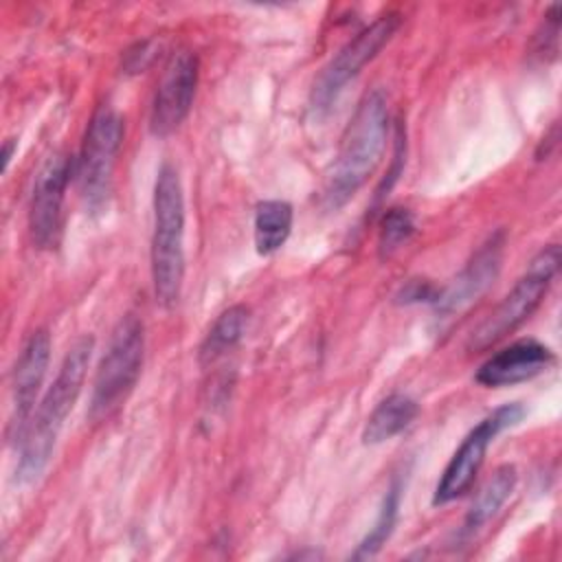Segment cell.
Here are the masks:
<instances>
[{
  "mask_svg": "<svg viewBox=\"0 0 562 562\" xmlns=\"http://www.w3.org/2000/svg\"><path fill=\"white\" fill-rule=\"evenodd\" d=\"M417 413H419V404L411 395L391 393L369 415L362 430V441L367 446H375L393 439L415 422Z\"/></svg>",
  "mask_w": 562,
  "mask_h": 562,
  "instance_id": "15",
  "label": "cell"
},
{
  "mask_svg": "<svg viewBox=\"0 0 562 562\" xmlns=\"http://www.w3.org/2000/svg\"><path fill=\"white\" fill-rule=\"evenodd\" d=\"M389 105L380 90L358 103L342 134L336 160L325 178L321 204L325 211L342 209L375 171L389 138Z\"/></svg>",
  "mask_w": 562,
  "mask_h": 562,
  "instance_id": "2",
  "label": "cell"
},
{
  "mask_svg": "<svg viewBox=\"0 0 562 562\" xmlns=\"http://www.w3.org/2000/svg\"><path fill=\"white\" fill-rule=\"evenodd\" d=\"M525 417V408L518 402H509L492 411L487 417H483L461 441V446L454 450L450 461L446 463L435 494L432 505H448L470 492L474 485V479L485 461V452L492 446V441L507 428L516 426Z\"/></svg>",
  "mask_w": 562,
  "mask_h": 562,
  "instance_id": "8",
  "label": "cell"
},
{
  "mask_svg": "<svg viewBox=\"0 0 562 562\" xmlns=\"http://www.w3.org/2000/svg\"><path fill=\"white\" fill-rule=\"evenodd\" d=\"M560 270V246L549 244L529 261L527 270L496 305V310L483 318V323L470 334L468 351H485L516 331L542 303L551 281Z\"/></svg>",
  "mask_w": 562,
  "mask_h": 562,
  "instance_id": "4",
  "label": "cell"
},
{
  "mask_svg": "<svg viewBox=\"0 0 562 562\" xmlns=\"http://www.w3.org/2000/svg\"><path fill=\"white\" fill-rule=\"evenodd\" d=\"M518 474L516 468L505 463L501 468L494 470V474L485 481V485L479 490L476 498L472 501L463 525L459 529V542H468L470 538H474L494 516L496 512L505 505V501L512 496L514 487H516Z\"/></svg>",
  "mask_w": 562,
  "mask_h": 562,
  "instance_id": "14",
  "label": "cell"
},
{
  "mask_svg": "<svg viewBox=\"0 0 562 562\" xmlns=\"http://www.w3.org/2000/svg\"><path fill=\"white\" fill-rule=\"evenodd\" d=\"M553 351L536 338H520L492 353L479 369L474 380L487 389L514 386L533 380L553 364Z\"/></svg>",
  "mask_w": 562,
  "mask_h": 562,
  "instance_id": "13",
  "label": "cell"
},
{
  "mask_svg": "<svg viewBox=\"0 0 562 562\" xmlns=\"http://www.w3.org/2000/svg\"><path fill=\"white\" fill-rule=\"evenodd\" d=\"M151 281L156 303L173 307L184 281V193L178 169L162 162L154 182Z\"/></svg>",
  "mask_w": 562,
  "mask_h": 562,
  "instance_id": "3",
  "label": "cell"
},
{
  "mask_svg": "<svg viewBox=\"0 0 562 562\" xmlns=\"http://www.w3.org/2000/svg\"><path fill=\"white\" fill-rule=\"evenodd\" d=\"M402 494H404V483L400 476H395L382 496V503H380V509H378V516H375L371 529L367 531V536L360 540V544L351 553L353 560L373 558L384 547V542L391 538L397 516H400Z\"/></svg>",
  "mask_w": 562,
  "mask_h": 562,
  "instance_id": "18",
  "label": "cell"
},
{
  "mask_svg": "<svg viewBox=\"0 0 562 562\" xmlns=\"http://www.w3.org/2000/svg\"><path fill=\"white\" fill-rule=\"evenodd\" d=\"M50 362V336L46 329H35L24 342L13 373H11V406L7 422V437L11 443H20L37 404L40 389Z\"/></svg>",
  "mask_w": 562,
  "mask_h": 562,
  "instance_id": "11",
  "label": "cell"
},
{
  "mask_svg": "<svg viewBox=\"0 0 562 562\" xmlns=\"http://www.w3.org/2000/svg\"><path fill=\"white\" fill-rule=\"evenodd\" d=\"M18 147V143L13 140V138H7L4 140V145H2V173H7V169H9V162H11V158H13V149Z\"/></svg>",
  "mask_w": 562,
  "mask_h": 562,
  "instance_id": "23",
  "label": "cell"
},
{
  "mask_svg": "<svg viewBox=\"0 0 562 562\" xmlns=\"http://www.w3.org/2000/svg\"><path fill=\"white\" fill-rule=\"evenodd\" d=\"M94 349L92 336H79L66 351L59 371L37 404L20 443H18V483H33L46 470L61 426L72 411Z\"/></svg>",
  "mask_w": 562,
  "mask_h": 562,
  "instance_id": "1",
  "label": "cell"
},
{
  "mask_svg": "<svg viewBox=\"0 0 562 562\" xmlns=\"http://www.w3.org/2000/svg\"><path fill=\"white\" fill-rule=\"evenodd\" d=\"M400 29V13L389 11L356 33L321 70L310 92V112L314 119L325 116L345 86L391 42Z\"/></svg>",
  "mask_w": 562,
  "mask_h": 562,
  "instance_id": "7",
  "label": "cell"
},
{
  "mask_svg": "<svg viewBox=\"0 0 562 562\" xmlns=\"http://www.w3.org/2000/svg\"><path fill=\"white\" fill-rule=\"evenodd\" d=\"M437 292L439 290L432 283H428L424 279H411L400 288V292L395 294V301L404 303V305H413V303H430L432 305Z\"/></svg>",
  "mask_w": 562,
  "mask_h": 562,
  "instance_id": "21",
  "label": "cell"
},
{
  "mask_svg": "<svg viewBox=\"0 0 562 562\" xmlns=\"http://www.w3.org/2000/svg\"><path fill=\"white\" fill-rule=\"evenodd\" d=\"M145 358V327L134 314H125L112 329L108 349L99 362L90 395V419L99 422L116 411L138 382Z\"/></svg>",
  "mask_w": 562,
  "mask_h": 562,
  "instance_id": "5",
  "label": "cell"
},
{
  "mask_svg": "<svg viewBox=\"0 0 562 562\" xmlns=\"http://www.w3.org/2000/svg\"><path fill=\"white\" fill-rule=\"evenodd\" d=\"M200 61L191 50H178L169 57L149 110V132L154 136H169L187 119L195 88H198Z\"/></svg>",
  "mask_w": 562,
  "mask_h": 562,
  "instance_id": "10",
  "label": "cell"
},
{
  "mask_svg": "<svg viewBox=\"0 0 562 562\" xmlns=\"http://www.w3.org/2000/svg\"><path fill=\"white\" fill-rule=\"evenodd\" d=\"M415 215L408 209L393 206L382 215L380 222V237H378V250L380 257H391L397 252L413 235H415Z\"/></svg>",
  "mask_w": 562,
  "mask_h": 562,
  "instance_id": "19",
  "label": "cell"
},
{
  "mask_svg": "<svg viewBox=\"0 0 562 562\" xmlns=\"http://www.w3.org/2000/svg\"><path fill=\"white\" fill-rule=\"evenodd\" d=\"M294 222L292 204L285 200H263L255 206V248L259 255L277 252L290 237Z\"/></svg>",
  "mask_w": 562,
  "mask_h": 562,
  "instance_id": "17",
  "label": "cell"
},
{
  "mask_svg": "<svg viewBox=\"0 0 562 562\" xmlns=\"http://www.w3.org/2000/svg\"><path fill=\"white\" fill-rule=\"evenodd\" d=\"M558 35H560V7L551 4L544 13V20L540 29L533 35V48L531 55L540 59H555L558 55Z\"/></svg>",
  "mask_w": 562,
  "mask_h": 562,
  "instance_id": "20",
  "label": "cell"
},
{
  "mask_svg": "<svg viewBox=\"0 0 562 562\" xmlns=\"http://www.w3.org/2000/svg\"><path fill=\"white\" fill-rule=\"evenodd\" d=\"M505 257V233H492L476 252L468 259L461 272L437 292L432 301L435 323L439 329L448 327L465 314L498 279Z\"/></svg>",
  "mask_w": 562,
  "mask_h": 562,
  "instance_id": "9",
  "label": "cell"
},
{
  "mask_svg": "<svg viewBox=\"0 0 562 562\" xmlns=\"http://www.w3.org/2000/svg\"><path fill=\"white\" fill-rule=\"evenodd\" d=\"M151 57H154L151 42H138L136 46H132L125 53V70L127 72H143V68L149 64Z\"/></svg>",
  "mask_w": 562,
  "mask_h": 562,
  "instance_id": "22",
  "label": "cell"
},
{
  "mask_svg": "<svg viewBox=\"0 0 562 562\" xmlns=\"http://www.w3.org/2000/svg\"><path fill=\"white\" fill-rule=\"evenodd\" d=\"M72 176L75 160L66 154H55L35 178L29 204V228L37 248H53L59 239L64 198Z\"/></svg>",
  "mask_w": 562,
  "mask_h": 562,
  "instance_id": "12",
  "label": "cell"
},
{
  "mask_svg": "<svg viewBox=\"0 0 562 562\" xmlns=\"http://www.w3.org/2000/svg\"><path fill=\"white\" fill-rule=\"evenodd\" d=\"M248 327V307L244 305H231L226 307L215 323L211 325V329L206 331L200 351H198V360L202 367H211L215 364L220 358H224L228 351H233L239 340L244 338Z\"/></svg>",
  "mask_w": 562,
  "mask_h": 562,
  "instance_id": "16",
  "label": "cell"
},
{
  "mask_svg": "<svg viewBox=\"0 0 562 562\" xmlns=\"http://www.w3.org/2000/svg\"><path fill=\"white\" fill-rule=\"evenodd\" d=\"M123 134L125 121L112 105H101L88 123L79 156L75 160V178L90 211H99L108 204Z\"/></svg>",
  "mask_w": 562,
  "mask_h": 562,
  "instance_id": "6",
  "label": "cell"
}]
</instances>
